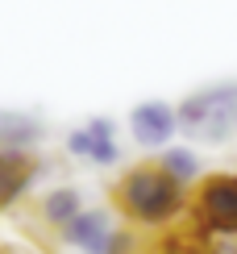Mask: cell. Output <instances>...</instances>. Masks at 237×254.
Wrapping results in <instances>:
<instances>
[{"instance_id":"5","label":"cell","mask_w":237,"mask_h":254,"mask_svg":"<svg viewBox=\"0 0 237 254\" xmlns=\"http://www.w3.org/2000/svg\"><path fill=\"white\" fill-rule=\"evenodd\" d=\"M179 133V104H167V100H142L133 104L129 113V137H133L142 150H167Z\"/></svg>"},{"instance_id":"1","label":"cell","mask_w":237,"mask_h":254,"mask_svg":"<svg viewBox=\"0 0 237 254\" xmlns=\"http://www.w3.org/2000/svg\"><path fill=\"white\" fill-rule=\"evenodd\" d=\"M113 208L121 213L125 225L167 234L179 221H187L191 208V188H183L163 163H137L113 184Z\"/></svg>"},{"instance_id":"12","label":"cell","mask_w":237,"mask_h":254,"mask_svg":"<svg viewBox=\"0 0 237 254\" xmlns=\"http://www.w3.org/2000/svg\"><path fill=\"white\" fill-rule=\"evenodd\" d=\"M0 254H25V250H17V246H0Z\"/></svg>"},{"instance_id":"2","label":"cell","mask_w":237,"mask_h":254,"mask_svg":"<svg viewBox=\"0 0 237 254\" xmlns=\"http://www.w3.org/2000/svg\"><path fill=\"white\" fill-rule=\"evenodd\" d=\"M179 133L204 146H221L237 133V83H208L179 100Z\"/></svg>"},{"instance_id":"9","label":"cell","mask_w":237,"mask_h":254,"mask_svg":"<svg viewBox=\"0 0 237 254\" xmlns=\"http://www.w3.org/2000/svg\"><path fill=\"white\" fill-rule=\"evenodd\" d=\"M154 254H212V234H204L191 221H179L154 242Z\"/></svg>"},{"instance_id":"4","label":"cell","mask_w":237,"mask_h":254,"mask_svg":"<svg viewBox=\"0 0 237 254\" xmlns=\"http://www.w3.org/2000/svg\"><path fill=\"white\" fill-rule=\"evenodd\" d=\"M46 158L38 150H17V146H0V213L17 208L29 196V188L42 179Z\"/></svg>"},{"instance_id":"7","label":"cell","mask_w":237,"mask_h":254,"mask_svg":"<svg viewBox=\"0 0 237 254\" xmlns=\"http://www.w3.org/2000/svg\"><path fill=\"white\" fill-rule=\"evenodd\" d=\"M83 208H88V200H83V192H79L75 184H59V188H50V192L38 200V217L46 221L55 234H62V229H67Z\"/></svg>"},{"instance_id":"6","label":"cell","mask_w":237,"mask_h":254,"mask_svg":"<svg viewBox=\"0 0 237 254\" xmlns=\"http://www.w3.org/2000/svg\"><path fill=\"white\" fill-rule=\"evenodd\" d=\"M67 154L92 167H117L121 163V142H117L113 117H88L67 133Z\"/></svg>"},{"instance_id":"10","label":"cell","mask_w":237,"mask_h":254,"mask_svg":"<svg viewBox=\"0 0 237 254\" xmlns=\"http://www.w3.org/2000/svg\"><path fill=\"white\" fill-rule=\"evenodd\" d=\"M158 163H163L183 188H196L200 179H204L200 158H196V150H187V146H167V150H158Z\"/></svg>"},{"instance_id":"3","label":"cell","mask_w":237,"mask_h":254,"mask_svg":"<svg viewBox=\"0 0 237 254\" xmlns=\"http://www.w3.org/2000/svg\"><path fill=\"white\" fill-rule=\"evenodd\" d=\"M187 221L212 238H237V175L217 171L191 188Z\"/></svg>"},{"instance_id":"8","label":"cell","mask_w":237,"mask_h":254,"mask_svg":"<svg viewBox=\"0 0 237 254\" xmlns=\"http://www.w3.org/2000/svg\"><path fill=\"white\" fill-rule=\"evenodd\" d=\"M46 137V125L34 113H0V146H17V150H38Z\"/></svg>"},{"instance_id":"11","label":"cell","mask_w":237,"mask_h":254,"mask_svg":"<svg viewBox=\"0 0 237 254\" xmlns=\"http://www.w3.org/2000/svg\"><path fill=\"white\" fill-rule=\"evenodd\" d=\"M212 254H237V238H212Z\"/></svg>"}]
</instances>
